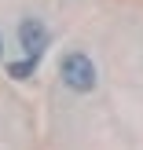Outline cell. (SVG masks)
<instances>
[{
    "label": "cell",
    "instance_id": "3957f363",
    "mask_svg": "<svg viewBox=\"0 0 143 150\" xmlns=\"http://www.w3.org/2000/svg\"><path fill=\"white\" fill-rule=\"evenodd\" d=\"M41 66V59H18V62H7V77L11 81H29Z\"/></svg>",
    "mask_w": 143,
    "mask_h": 150
},
{
    "label": "cell",
    "instance_id": "7a4b0ae2",
    "mask_svg": "<svg viewBox=\"0 0 143 150\" xmlns=\"http://www.w3.org/2000/svg\"><path fill=\"white\" fill-rule=\"evenodd\" d=\"M18 48H22V59H44V51L51 48V29L44 26V18L29 15L18 22Z\"/></svg>",
    "mask_w": 143,
    "mask_h": 150
},
{
    "label": "cell",
    "instance_id": "6da1fadb",
    "mask_svg": "<svg viewBox=\"0 0 143 150\" xmlns=\"http://www.w3.org/2000/svg\"><path fill=\"white\" fill-rule=\"evenodd\" d=\"M59 81H63V88L73 92V95H92L95 88H99V66H95V59L88 55V51L73 48V51H66V55L59 59Z\"/></svg>",
    "mask_w": 143,
    "mask_h": 150
},
{
    "label": "cell",
    "instance_id": "277c9868",
    "mask_svg": "<svg viewBox=\"0 0 143 150\" xmlns=\"http://www.w3.org/2000/svg\"><path fill=\"white\" fill-rule=\"evenodd\" d=\"M0 59H4V33H0Z\"/></svg>",
    "mask_w": 143,
    "mask_h": 150
}]
</instances>
